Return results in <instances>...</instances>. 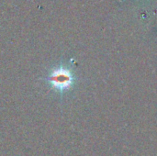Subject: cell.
<instances>
[{"instance_id": "obj_1", "label": "cell", "mask_w": 157, "mask_h": 156, "mask_svg": "<svg viewBox=\"0 0 157 156\" xmlns=\"http://www.w3.org/2000/svg\"><path fill=\"white\" fill-rule=\"evenodd\" d=\"M43 80L52 90L63 97L64 93L68 92L73 87L75 77L73 70L67 64L65 65L61 62L57 66L50 70Z\"/></svg>"}]
</instances>
